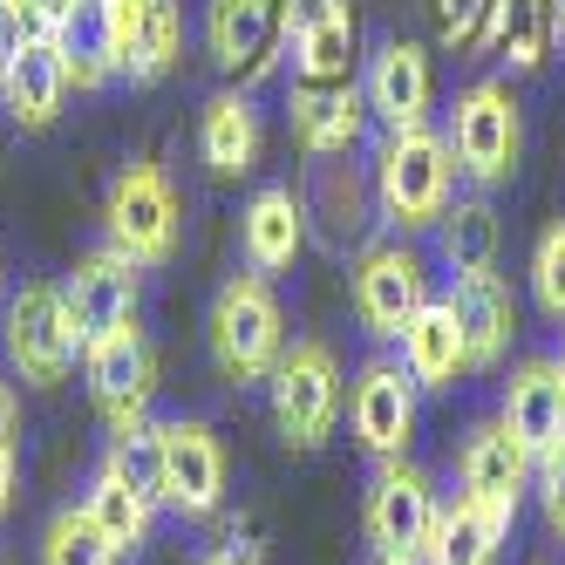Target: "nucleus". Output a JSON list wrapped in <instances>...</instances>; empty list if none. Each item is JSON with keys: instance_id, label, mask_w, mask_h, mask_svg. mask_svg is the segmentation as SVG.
<instances>
[{"instance_id": "nucleus-6", "label": "nucleus", "mask_w": 565, "mask_h": 565, "mask_svg": "<svg viewBox=\"0 0 565 565\" xmlns=\"http://www.w3.org/2000/svg\"><path fill=\"white\" fill-rule=\"evenodd\" d=\"M89 28L130 83H157L184 55V0H89Z\"/></svg>"}, {"instance_id": "nucleus-22", "label": "nucleus", "mask_w": 565, "mask_h": 565, "mask_svg": "<svg viewBox=\"0 0 565 565\" xmlns=\"http://www.w3.org/2000/svg\"><path fill=\"white\" fill-rule=\"evenodd\" d=\"M498 416L511 423V436H524V450H552V443L565 436V375H558V361L532 354V361H518V369L504 375V402H498Z\"/></svg>"}, {"instance_id": "nucleus-23", "label": "nucleus", "mask_w": 565, "mask_h": 565, "mask_svg": "<svg viewBox=\"0 0 565 565\" xmlns=\"http://www.w3.org/2000/svg\"><path fill=\"white\" fill-rule=\"evenodd\" d=\"M450 307L463 320V341H470V369H498L511 334H518V294L504 273H463L450 279Z\"/></svg>"}, {"instance_id": "nucleus-41", "label": "nucleus", "mask_w": 565, "mask_h": 565, "mask_svg": "<svg viewBox=\"0 0 565 565\" xmlns=\"http://www.w3.org/2000/svg\"><path fill=\"white\" fill-rule=\"evenodd\" d=\"M552 361H558V375H565V348H558V354H552Z\"/></svg>"}, {"instance_id": "nucleus-25", "label": "nucleus", "mask_w": 565, "mask_h": 565, "mask_svg": "<svg viewBox=\"0 0 565 565\" xmlns=\"http://www.w3.org/2000/svg\"><path fill=\"white\" fill-rule=\"evenodd\" d=\"M83 511L103 524V539L116 545V552H137L143 539H150V518H157V498L143 491V483L130 477V463L124 457H103L96 463V477H89V491H83Z\"/></svg>"}, {"instance_id": "nucleus-16", "label": "nucleus", "mask_w": 565, "mask_h": 565, "mask_svg": "<svg viewBox=\"0 0 565 565\" xmlns=\"http://www.w3.org/2000/svg\"><path fill=\"white\" fill-rule=\"evenodd\" d=\"M416 382H409V369L402 361H369L361 369V382H354V395H348V423H354V443L369 450L375 463H388V457H402L416 443Z\"/></svg>"}, {"instance_id": "nucleus-4", "label": "nucleus", "mask_w": 565, "mask_h": 565, "mask_svg": "<svg viewBox=\"0 0 565 565\" xmlns=\"http://www.w3.org/2000/svg\"><path fill=\"white\" fill-rule=\"evenodd\" d=\"M103 232H109V246L124 253V259H137V266H171L178 259V238H184L178 184L157 171V164L116 171V184L103 198Z\"/></svg>"}, {"instance_id": "nucleus-42", "label": "nucleus", "mask_w": 565, "mask_h": 565, "mask_svg": "<svg viewBox=\"0 0 565 565\" xmlns=\"http://www.w3.org/2000/svg\"><path fill=\"white\" fill-rule=\"evenodd\" d=\"M558 42H565V28H558Z\"/></svg>"}, {"instance_id": "nucleus-33", "label": "nucleus", "mask_w": 565, "mask_h": 565, "mask_svg": "<svg viewBox=\"0 0 565 565\" xmlns=\"http://www.w3.org/2000/svg\"><path fill=\"white\" fill-rule=\"evenodd\" d=\"M532 498H539V511H545V532H552V539H565V436L552 443V450H539Z\"/></svg>"}, {"instance_id": "nucleus-14", "label": "nucleus", "mask_w": 565, "mask_h": 565, "mask_svg": "<svg viewBox=\"0 0 565 565\" xmlns=\"http://www.w3.org/2000/svg\"><path fill=\"white\" fill-rule=\"evenodd\" d=\"M62 300H68V320H75V341L96 348V341L116 334V328H137L143 266L124 259L116 246H96V253L75 259V273L62 279Z\"/></svg>"}, {"instance_id": "nucleus-29", "label": "nucleus", "mask_w": 565, "mask_h": 565, "mask_svg": "<svg viewBox=\"0 0 565 565\" xmlns=\"http://www.w3.org/2000/svg\"><path fill=\"white\" fill-rule=\"evenodd\" d=\"M124 552H116L103 539V524L83 511V504H68L49 518V532H42V565H116Z\"/></svg>"}, {"instance_id": "nucleus-1", "label": "nucleus", "mask_w": 565, "mask_h": 565, "mask_svg": "<svg viewBox=\"0 0 565 565\" xmlns=\"http://www.w3.org/2000/svg\"><path fill=\"white\" fill-rule=\"evenodd\" d=\"M457 157L450 137L416 124V130H382L375 164H369V191H375V218L395 225L402 238L409 232H436V218L450 212L457 198Z\"/></svg>"}, {"instance_id": "nucleus-30", "label": "nucleus", "mask_w": 565, "mask_h": 565, "mask_svg": "<svg viewBox=\"0 0 565 565\" xmlns=\"http://www.w3.org/2000/svg\"><path fill=\"white\" fill-rule=\"evenodd\" d=\"M532 300H539L545 320L565 328V218H552L532 246Z\"/></svg>"}, {"instance_id": "nucleus-20", "label": "nucleus", "mask_w": 565, "mask_h": 565, "mask_svg": "<svg viewBox=\"0 0 565 565\" xmlns=\"http://www.w3.org/2000/svg\"><path fill=\"white\" fill-rule=\"evenodd\" d=\"M238 253H246V273H287L307 253V198L294 184L253 191V205L238 212Z\"/></svg>"}, {"instance_id": "nucleus-21", "label": "nucleus", "mask_w": 565, "mask_h": 565, "mask_svg": "<svg viewBox=\"0 0 565 565\" xmlns=\"http://www.w3.org/2000/svg\"><path fill=\"white\" fill-rule=\"evenodd\" d=\"M402 369H409L416 388H457L470 375V341H463V320L450 307V294H436L409 328H402Z\"/></svg>"}, {"instance_id": "nucleus-28", "label": "nucleus", "mask_w": 565, "mask_h": 565, "mask_svg": "<svg viewBox=\"0 0 565 565\" xmlns=\"http://www.w3.org/2000/svg\"><path fill=\"white\" fill-rule=\"evenodd\" d=\"M498 246H504V225H498V205L483 191L470 198H450V212L436 218V253L457 279L463 273H498Z\"/></svg>"}, {"instance_id": "nucleus-34", "label": "nucleus", "mask_w": 565, "mask_h": 565, "mask_svg": "<svg viewBox=\"0 0 565 565\" xmlns=\"http://www.w3.org/2000/svg\"><path fill=\"white\" fill-rule=\"evenodd\" d=\"M21 14H28V28H49V34H68L75 21L89 14V0H21Z\"/></svg>"}, {"instance_id": "nucleus-27", "label": "nucleus", "mask_w": 565, "mask_h": 565, "mask_svg": "<svg viewBox=\"0 0 565 565\" xmlns=\"http://www.w3.org/2000/svg\"><path fill=\"white\" fill-rule=\"evenodd\" d=\"M565 28V0H498L491 8V34H483V55H504L518 75H532Z\"/></svg>"}, {"instance_id": "nucleus-39", "label": "nucleus", "mask_w": 565, "mask_h": 565, "mask_svg": "<svg viewBox=\"0 0 565 565\" xmlns=\"http://www.w3.org/2000/svg\"><path fill=\"white\" fill-rule=\"evenodd\" d=\"M375 565H416V558H375Z\"/></svg>"}, {"instance_id": "nucleus-10", "label": "nucleus", "mask_w": 565, "mask_h": 565, "mask_svg": "<svg viewBox=\"0 0 565 565\" xmlns=\"http://www.w3.org/2000/svg\"><path fill=\"white\" fill-rule=\"evenodd\" d=\"M532 470H539V457L524 450V436H511L504 416L470 423L463 450H457V491H463L470 504H483L491 518L518 524V504L532 498Z\"/></svg>"}, {"instance_id": "nucleus-12", "label": "nucleus", "mask_w": 565, "mask_h": 565, "mask_svg": "<svg viewBox=\"0 0 565 565\" xmlns=\"http://www.w3.org/2000/svg\"><path fill=\"white\" fill-rule=\"evenodd\" d=\"M205 55L253 89L287 55V0H205Z\"/></svg>"}, {"instance_id": "nucleus-18", "label": "nucleus", "mask_w": 565, "mask_h": 565, "mask_svg": "<svg viewBox=\"0 0 565 565\" xmlns=\"http://www.w3.org/2000/svg\"><path fill=\"white\" fill-rule=\"evenodd\" d=\"M68 89H75L68 83V42L49 34V28H28L21 55L8 62V75H0V109H8L21 130H49L62 116V103H68Z\"/></svg>"}, {"instance_id": "nucleus-26", "label": "nucleus", "mask_w": 565, "mask_h": 565, "mask_svg": "<svg viewBox=\"0 0 565 565\" xmlns=\"http://www.w3.org/2000/svg\"><path fill=\"white\" fill-rule=\"evenodd\" d=\"M504 532H511L504 518H491L483 504H470V498L457 491V498H443V504H436V524H429L423 565H498Z\"/></svg>"}, {"instance_id": "nucleus-7", "label": "nucleus", "mask_w": 565, "mask_h": 565, "mask_svg": "<svg viewBox=\"0 0 565 565\" xmlns=\"http://www.w3.org/2000/svg\"><path fill=\"white\" fill-rule=\"evenodd\" d=\"M0 348H8V369L28 382V388H55L68 382L75 369V320H68V300L62 287H49V279H28V287L8 300V313H0Z\"/></svg>"}, {"instance_id": "nucleus-31", "label": "nucleus", "mask_w": 565, "mask_h": 565, "mask_svg": "<svg viewBox=\"0 0 565 565\" xmlns=\"http://www.w3.org/2000/svg\"><path fill=\"white\" fill-rule=\"evenodd\" d=\"M361 198H375V191L361 184L354 171L341 178V164H334V157H320V212H328L334 238H354L361 225H369V218H361Z\"/></svg>"}, {"instance_id": "nucleus-17", "label": "nucleus", "mask_w": 565, "mask_h": 565, "mask_svg": "<svg viewBox=\"0 0 565 565\" xmlns=\"http://www.w3.org/2000/svg\"><path fill=\"white\" fill-rule=\"evenodd\" d=\"M361 96H369V116L382 130H416L436 109V68L423 42H382L369 55V75H361Z\"/></svg>"}, {"instance_id": "nucleus-38", "label": "nucleus", "mask_w": 565, "mask_h": 565, "mask_svg": "<svg viewBox=\"0 0 565 565\" xmlns=\"http://www.w3.org/2000/svg\"><path fill=\"white\" fill-rule=\"evenodd\" d=\"M198 565H246V558H218V552H212V558H198Z\"/></svg>"}, {"instance_id": "nucleus-9", "label": "nucleus", "mask_w": 565, "mask_h": 565, "mask_svg": "<svg viewBox=\"0 0 565 565\" xmlns=\"http://www.w3.org/2000/svg\"><path fill=\"white\" fill-rule=\"evenodd\" d=\"M150 457H157V504H171L178 518H212L225 504V450L212 423L198 416L150 423Z\"/></svg>"}, {"instance_id": "nucleus-3", "label": "nucleus", "mask_w": 565, "mask_h": 565, "mask_svg": "<svg viewBox=\"0 0 565 565\" xmlns=\"http://www.w3.org/2000/svg\"><path fill=\"white\" fill-rule=\"evenodd\" d=\"M443 137H450L457 171H463L477 191L511 184L518 150H524V116H518L511 83H498V75H477V83H463L457 103H450V124H443Z\"/></svg>"}, {"instance_id": "nucleus-35", "label": "nucleus", "mask_w": 565, "mask_h": 565, "mask_svg": "<svg viewBox=\"0 0 565 565\" xmlns=\"http://www.w3.org/2000/svg\"><path fill=\"white\" fill-rule=\"evenodd\" d=\"M28 42V14H21V0H0V75H8V62L21 55Z\"/></svg>"}, {"instance_id": "nucleus-2", "label": "nucleus", "mask_w": 565, "mask_h": 565, "mask_svg": "<svg viewBox=\"0 0 565 565\" xmlns=\"http://www.w3.org/2000/svg\"><path fill=\"white\" fill-rule=\"evenodd\" d=\"M205 341H212V369L232 388H253L279 369V354H287V313H279V294L266 273L225 279L212 300V320H205Z\"/></svg>"}, {"instance_id": "nucleus-36", "label": "nucleus", "mask_w": 565, "mask_h": 565, "mask_svg": "<svg viewBox=\"0 0 565 565\" xmlns=\"http://www.w3.org/2000/svg\"><path fill=\"white\" fill-rule=\"evenodd\" d=\"M14 429H21V402H14L8 382H0V450H14Z\"/></svg>"}, {"instance_id": "nucleus-19", "label": "nucleus", "mask_w": 565, "mask_h": 565, "mask_svg": "<svg viewBox=\"0 0 565 565\" xmlns=\"http://www.w3.org/2000/svg\"><path fill=\"white\" fill-rule=\"evenodd\" d=\"M287 124H294V143L307 157H348L361 137H369L375 116H369L361 83H294Z\"/></svg>"}, {"instance_id": "nucleus-24", "label": "nucleus", "mask_w": 565, "mask_h": 565, "mask_svg": "<svg viewBox=\"0 0 565 565\" xmlns=\"http://www.w3.org/2000/svg\"><path fill=\"white\" fill-rule=\"evenodd\" d=\"M198 157L212 178H246L259 164V109L246 89H218L198 109Z\"/></svg>"}, {"instance_id": "nucleus-13", "label": "nucleus", "mask_w": 565, "mask_h": 565, "mask_svg": "<svg viewBox=\"0 0 565 565\" xmlns=\"http://www.w3.org/2000/svg\"><path fill=\"white\" fill-rule=\"evenodd\" d=\"M436 483L409 463V457H388L375 477H369V545L375 558H416L423 565V545H429V524H436Z\"/></svg>"}, {"instance_id": "nucleus-5", "label": "nucleus", "mask_w": 565, "mask_h": 565, "mask_svg": "<svg viewBox=\"0 0 565 565\" xmlns=\"http://www.w3.org/2000/svg\"><path fill=\"white\" fill-rule=\"evenodd\" d=\"M273 388V429L287 436V450H320L341 423V361L328 341H294L266 375Z\"/></svg>"}, {"instance_id": "nucleus-8", "label": "nucleus", "mask_w": 565, "mask_h": 565, "mask_svg": "<svg viewBox=\"0 0 565 565\" xmlns=\"http://www.w3.org/2000/svg\"><path fill=\"white\" fill-rule=\"evenodd\" d=\"M348 300H354V320L369 328L375 341H402V328L436 300L429 294V259L409 246V238H382L354 259L348 273Z\"/></svg>"}, {"instance_id": "nucleus-15", "label": "nucleus", "mask_w": 565, "mask_h": 565, "mask_svg": "<svg viewBox=\"0 0 565 565\" xmlns=\"http://www.w3.org/2000/svg\"><path fill=\"white\" fill-rule=\"evenodd\" d=\"M361 21L348 0H287V62L294 83H354Z\"/></svg>"}, {"instance_id": "nucleus-32", "label": "nucleus", "mask_w": 565, "mask_h": 565, "mask_svg": "<svg viewBox=\"0 0 565 565\" xmlns=\"http://www.w3.org/2000/svg\"><path fill=\"white\" fill-rule=\"evenodd\" d=\"M491 8H498V0H429V14H436V42H443V49H470V55H483Z\"/></svg>"}, {"instance_id": "nucleus-11", "label": "nucleus", "mask_w": 565, "mask_h": 565, "mask_svg": "<svg viewBox=\"0 0 565 565\" xmlns=\"http://www.w3.org/2000/svg\"><path fill=\"white\" fill-rule=\"evenodd\" d=\"M83 369H89V395H96V416L109 423V436H137L150 429V395H157V348L143 341V328H116L96 348H83Z\"/></svg>"}, {"instance_id": "nucleus-40", "label": "nucleus", "mask_w": 565, "mask_h": 565, "mask_svg": "<svg viewBox=\"0 0 565 565\" xmlns=\"http://www.w3.org/2000/svg\"><path fill=\"white\" fill-rule=\"evenodd\" d=\"M0 313H8V279H0Z\"/></svg>"}, {"instance_id": "nucleus-37", "label": "nucleus", "mask_w": 565, "mask_h": 565, "mask_svg": "<svg viewBox=\"0 0 565 565\" xmlns=\"http://www.w3.org/2000/svg\"><path fill=\"white\" fill-rule=\"evenodd\" d=\"M14 504V450H0V518Z\"/></svg>"}]
</instances>
